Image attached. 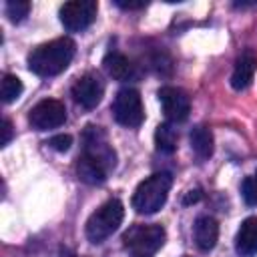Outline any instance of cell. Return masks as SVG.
Segmentation results:
<instances>
[{
  "label": "cell",
  "mask_w": 257,
  "mask_h": 257,
  "mask_svg": "<svg viewBox=\"0 0 257 257\" xmlns=\"http://www.w3.org/2000/svg\"><path fill=\"white\" fill-rule=\"evenodd\" d=\"M112 116L118 124L126 128H137L145 120L143 98L137 88H120L112 102Z\"/></svg>",
  "instance_id": "5b68a950"
},
{
  "label": "cell",
  "mask_w": 257,
  "mask_h": 257,
  "mask_svg": "<svg viewBox=\"0 0 257 257\" xmlns=\"http://www.w3.org/2000/svg\"><path fill=\"white\" fill-rule=\"evenodd\" d=\"M177 141H179V135H177V128L171 122H161L157 126V131H155V147H157L159 153H163V155L175 153Z\"/></svg>",
  "instance_id": "e0dca14e"
},
{
  "label": "cell",
  "mask_w": 257,
  "mask_h": 257,
  "mask_svg": "<svg viewBox=\"0 0 257 257\" xmlns=\"http://www.w3.org/2000/svg\"><path fill=\"white\" fill-rule=\"evenodd\" d=\"M173 185V177L165 171L155 173L139 183V187L133 193V209L141 215H153L157 213L169 197Z\"/></svg>",
  "instance_id": "7a4b0ae2"
},
{
  "label": "cell",
  "mask_w": 257,
  "mask_h": 257,
  "mask_svg": "<svg viewBox=\"0 0 257 257\" xmlns=\"http://www.w3.org/2000/svg\"><path fill=\"white\" fill-rule=\"evenodd\" d=\"M76 52V44L68 36L54 38L36 46L28 54V68L38 76H56L68 68Z\"/></svg>",
  "instance_id": "6da1fadb"
},
{
  "label": "cell",
  "mask_w": 257,
  "mask_h": 257,
  "mask_svg": "<svg viewBox=\"0 0 257 257\" xmlns=\"http://www.w3.org/2000/svg\"><path fill=\"white\" fill-rule=\"evenodd\" d=\"M124 207L118 199H108L102 203L88 219H86V237L90 243H102L106 237H110L122 223Z\"/></svg>",
  "instance_id": "277c9868"
},
{
  "label": "cell",
  "mask_w": 257,
  "mask_h": 257,
  "mask_svg": "<svg viewBox=\"0 0 257 257\" xmlns=\"http://www.w3.org/2000/svg\"><path fill=\"white\" fill-rule=\"evenodd\" d=\"M241 195L245 199L247 205L255 207L257 205V179L255 177H247L241 185Z\"/></svg>",
  "instance_id": "ffe728a7"
},
{
  "label": "cell",
  "mask_w": 257,
  "mask_h": 257,
  "mask_svg": "<svg viewBox=\"0 0 257 257\" xmlns=\"http://www.w3.org/2000/svg\"><path fill=\"white\" fill-rule=\"evenodd\" d=\"M235 251L241 257L257 255V217H247L237 235H235Z\"/></svg>",
  "instance_id": "4fadbf2b"
},
{
  "label": "cell",
  "mask_w": 257,
  "mask_h": 257,
  "mask_svg": "<svg viewBox=\"0 0 257 257\" xmlns=\"http://www.w3.org/2000/svg\"><path fill=\"white\" fill-rule=\"evenodd\" d=\"M193 237H195V245L201 251H205V253L211 251L219 239V223L211 215L197 217L195 227H193Z\"/></svg>",
  "instance_id": "7c38bea8"
},
{
  "label": "cell",
  "mask_w": 257,
  "mask_h": 257,
  "mask_svg": "<svg viewBox=\"0 0 257 257\" xmlns=\"http://www.w3.org/2000/svg\"><path fill=\"white\" fill-rule=\"evenodd\" d=\"M30 12V2L26 0H10L6 2V14L12 22H22Z\"/></svg>",
  "instance_id": "d6986e66"
},
{
  "label": "cell",
  "mask_w": 257,
  "mask_h": 257,
  "mask_svg": "<svg viewBox=\"0 0 257 257\" xmlns=\"http://www.w3.org/2000/svg\"><path fill=\"white\" fill-rule=\"evenodd\" d=\"M201 197H203V195H201V189H195V191H189V195L183 199V203H185V205H191V203H197Z\"/></svg>",
  "instance_id": "cb8c5ba5"
},
{
  "label": "cell",
  "mask_w": 257,
  "mask_h": 257,
  "mask_svg": "<svg viewBox=\"0 0 257 257\" xmlns=\"http://www.w3.org/2000/svg\"><path fill=\"white\" fill-rule=\"evenodd\" d=\"M82 153L88 155L90 159L98 161L108 173L114 171L116 167V153L112 149V145L106 139V133L102 131V126H94L88 124L82 133Z\"/></svg>",
  "instance_id": "8992f818"
},
{
  "label": "cell",
  "mask_w": 257,
  "mask_h": 257,
  "mask_svg": "<svg viewBox=\"0 0 257 257\" xmlns=\"http://www.w3.org/2000/svg\"><path fill=\"white\" fill-rule=\"evenodd\" d=\"M70 92H72V98H74L76 104H80L84 108H94L102 100L104 84L98 78V74L86 72V74H82V76L76 78V82L72 84Z\"/></svg>",
  "instance_id": "30bf717a"
},
{
  "label": "cell",
  "mask_w": 257,
  "mask_h": 257,
  "mask_svg": "<svg viewBox=\"0 0 257 257\" xmlns=\"http://www.w3.org/2000/svg\"><path fill=\"white\" fill-rule=\"evenodd\" d=\"M255 179H257V173H255Z\"/></svg>",
  "instance_id": "d4e9b609"
},
{
  "label": "cell",
  "mask_w": 257,
  "mask_h": 257,
  "mask_svg": "<svg viewBox=\"0 0 257 257\" xmlns=\"http://www.w3.org/2000/svg\"><path fill=\"white\" fill-rule=\"evenodd\" d=\"M96 10L94 0H70L60 6V22L68 32H82L94 22Z\"/></svg>",
  "instance_id": "52a82bcc"
},
{
  "label": "cell",
  "mask_w": 257,
  "mask_h": 257,
  "mask_svg": "<svg viewBox=\"0 0 257 257\" xmlns=\"http://www.w3.org/2000/svg\"><path fill=\"white\" fill-rule=\"evenodd\" d=\"M2 133H4V137H2V147H6V145L10 143V139H12V122H10L8 118H4V122H2Z\"/></svg>",
  "instance_id": "603a6c76"
},
{
  "label": "cell",
  "mask_w": 257,
  "mask_h": 257,
  "mask_svg": "<svg viewBox=\"0 0 257 257\" xmlns=\"http://www.w3.org/2000/svg\"><path fill=\"white\" fill-rule=\"evenodd\" d=\"M76 175L86 185H102L110 173L98 161H94L88 155H82L80 153L78 159H76Z\"/></svg>",
  "instance_id": "5bb4252c"
},
{
  "label": "cell",
  "mask_w": 257,
  "mask_h": 257,
  "mask_svg": "<svg viewBox=\"0 0 257 257\" xmlns=\"http://www.w3.org/2000/svg\"><path fill=\"white\" fill-rule=\"evenodd\" d=\"M70 145H72V137L70 135H54V137L48 139V147L58 151V153H66L70 149Z\"/></svg>",
  "instance_id": "44dd1931"
},
{
  "label": "cell",
  "mask_w": 257,
  "mask_h": 257,
  "mask_svg": "<svg viewBox=\"0 0 257 257\" xmlns=\"http://www.w3.org/2000/svg\"><path fill=\"white\" fill-rule=\"evenodd\" d=\"M167 233L161 225H133L122 235V247L131 257H155V253L165 245Z\"/></svg>",
  "instance_id": "3957f363"
},
{
  "label": "cell",
  "mask_w": 257,
  "mask_h": 257,
  "mask_svg": "<svg viewBox=\"0 0 257 257\" xmlns=\"http://www.w3.org/2000/svg\"><path fill=\"white\" fill-rule=\"evenodd\" d=\"M159 102L163 106V112L169 122H183L187 120L191 112V98L183 88L177 86H161L159 92Z\"/></svg>",
  "instance_id": "9c48e42d"
},
{
  "label": "cell",
  "mask_w": 257,
  "mask_h": 257,
  "mask_svg": "<svg viewBox=\"0 0 257 257\" xmlns=\"http://www.w3.org/2000/svg\"><path fill=\"white\" fill-rule=\"evenodd\" d=\"M255 70H257V52L253 48H245L235 60V68L231 74V86L235 90H245L253 82Z\"/></svg>",
  "instance_id": "8fae6325"
},
{
  "label": "cell",
  "mask_w": 257,
  "mask_h": 257,
  "mask_svg": "<svg viewBox=\"0 0 257 257\" xmlns=\"http://www.w3.org/2000/svg\"><path fill=\"white\" fill-rule=\"evenodd\" d=\"M114 4L122 10H141L147 6V2H122V0H114Z\"/></svg>",
  "instance_id": "7402d4cb"
},
{
  "label": "cell",
  "mask_w": 257,
  "mask_h": 257,
  "mask_svg": "<svg viewBox=\"0 0 257 257\" xmlns=\"http://www.w3.org/2000/svg\"><path fill=\"white\" fill-rule=\"evenodd\" d=\"M104 70L108 72V76H112L114 80H128L133 76V64L131 60L122 54V52H108L102 60Z\"/></svg>",
  "instance_id": "2e32d148"
},
{
  "label": "cell",
  "mask_w": 257,
  "mask_h": 257,
  "mask_svg": "<svg viewBox=\"0 0 257 257\" xmlns=\"http://www.w3.org/2000/svg\"><path fill=\"white\" fill-rule=\"evenodd\" d=\"M189 141H191V149L195 151V155L199 159H209L213 155L215 143H213V133L209 126H205V124L193 126L189 133Z\"/></svg>",
  "instance_id": "9a60e30c"
},
{
  "label": "cell",
  "mask_w": 257,
  "mask_h": 257,
  "mask_svg": "<svg viewBox=\"0 0 257 257\" xmlns=\"http://www.w3.org/2000/svg\"><path fill=\"white\" fill-rule=\"evenodd\" d=\"M22 90H24V86H22L18 76H14V74H4L2 76V100H4V104L14 102L22 94Z\"/></svg>",
  "instance_id": "ac0fdd59"
},
{
  "label": "cell",
  "mask_w": 257,
  "mask_h": 257,
  "mask_svg": "<svg viewBox=\"0 0 257 257\" xmlns=\"http://www.w3.org/2000/svg\"><path fill=\"white\" fill-rule=\"evenodd\" d=\"M64 120H66V106H64V102H60L56 98H44V100L36 102L28 114V122L36 131L56 128V126L64 124Z\"/></svg>",
  "instance_id": "ba28073f"
}]
</instances>
